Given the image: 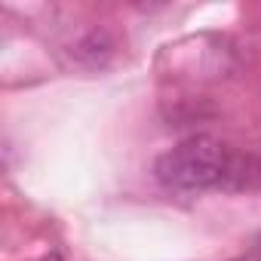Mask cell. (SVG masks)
<instances>
[{"instance_id":"obj_1","label":"cell","mask_w":261,"mask_h":261,"mask_svg":"<svg viewBox=\"0 0 261 261\" xmlns=\"http://www.w3.org/2000/svg\"><path fill=\"white\" fill-rule=\"evenodd\" d=\"M154 175L172 194L243 191L261 181V166L212 136H191L154 163Z\"/></svg>"},{"instance_id":"obj_2","label":"cell","mask_w":261,"mask_h":261,"mask_svg":"<svg viewBox=\"0 0 261 261\" xmlns=\"http://www.w3.org/2000/svg\"><path fill=\"white\" fill-rule=\"evenodd\" d=\"M237 261H261V243L252 249V252H246V255H240Z\"/></svg>"},{"instance_id":"obj_3","label":"cell","mask_w":261,"mask_h":261,"mask_svg":"<svg viewBox=\"0 0 261 261\" xmlns=\"http://www.w3.org/2000/svg\"><path fill=\"white\" fill-rule=\"evenodd\" d=\"M43 261H65V258H62V255H59V252H49V255H46V258H43Z\"/></svg>"}]
</instances>
